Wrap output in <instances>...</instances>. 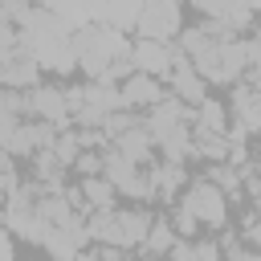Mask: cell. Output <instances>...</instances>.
<instances>
[{
	"label": "cell",
	"instance_id": "1",
	"mask_svg": "<svg viewBox=\"0 0 261 261\" xmlns=\"http://www.w3.org/2000/svg\"><path fill=\"white\" fill-rule=\"evenodd\" d=\"M20 49L41 65V69H53V73H73L77 69V53H73V29L53 16L49 8H29L20 16Z\"/></svg>",
	"mask_w": 261,
	"mask_h": 261
},
{
	"label": "cell",
	"instance_id": "2",
	"mask_svg": "<svg viewBox=\"0 0 261 261\" xmlns=\"http://www.w3.org/2000/svg\"><path fill=\"white\" fill-rule=\"evenodd\" d=\"M171 224L179 232V241H196L200 228H224L228 224V196L208 179H188L179 192V204L171 212Z\"/></svg>",
	"mask_w": 261,
	"mask_h": 261
},
{
	"label": "cell",
	"instance_id": "3",
	"mask_svg": "<svg viewBox=\"0 0 261 261\" xmlns=\"http://www.w3.org/2000/svg\"><path fill=\"white\" fill-rule=\"evenodd\" d=\"M151 224H155V216L147 208H98L86 216L90 241H98L106 249H143Z\"/></svg>",
	"mask_w": 261,
	"mask_h": 261
},
{
	"label": "cell",
	"instance_id": "4",
	"mask_svg": "<svg viewBox=\"0 0 261 261\" xmlns=\"http://www.w3.org/2000/svg\"><path fill=\"white\" fill-rule=\"evenodd\" d=\"M73 53H77V69H86V77H102L118 57H130V37L114 24H86L73 33Z\"/></svg>",
	"mask_w": 261,
	"mask_h": 261
},
{
	"label": "cell",
	"instance_id": "5",
	"mask_svg": "<svg viewBox=\"0 0 261 261\" xmlns=\"http://www.w3.org/2000/svg\"><path fill=\"white\" fill-rule=\"evenodd\" d=\"M102 175L118 188V196H130V200H155L147 167H143V163H130V159L118 155L114 147H102Z\"/></svg>",
	"mask_w": 261,
	"mask_h": 261
},
{
	"label": "cell",
	"instance_id": "6",
	"mask_svg": "<svg viewBox=\"0 0 261 261\" xmlns=\"http://www.w3.org/2000/svg\"><path fill=\"white\" fill-rule=\"evenodd\" d=\"M139 41H167L184 33V0H147L135 24Z\"/></svg>",
	"mask_w": 261,
	"mask_h": 261
},
{
	"label": "cell",
	"instance_id": "7",
	"mask_svg": "<svg viewBox=\"0 0 261 261\" xmlns=\"http://www.w3.org/2000/svg\"><path fill=\"white\" fill-rule=\"evenodd\" d=\"M37 200H41V184H20L4 196V212H0V224L12 232V237H24L33 241L37 232Z\"/></svg>",
	"mask_w": 261,
	"mask_h": 261
},
{
	"label": "cell",
	"instance_id": "8",
	"mask_svg": "<svg viewBox=\"0 0 261 261\" xmlns=\"http://www.w3.org/2000/svg\"><path fill=\"white\" fill-rule=\"evenodd\" d=\"M167 90H171V94H175V98H179L184 106H192V110H196V106H200V102L208 98V82H204V77L196 73V65H192V61L184 57V49H179V45H175V53H171V73H167Z\"/></svg>",
	"mask_w": 261,
	"mask_h": 261
},
{
	"label": "cell",
	"instance_id": "9",
	"mask_svg": "<svg viewBox=\"0 0 261 261\" xmlns=\"http://www.w3.org/2000/svg\"><path fill=\"white\" fill-rule=\"evenodd\" d=\"M24 98H29V114H33V118H41V122H49V126H57V130H69V126H73L65 90L41 86V82H37L33 90H24Z\"/></svg>",
	"mask_w": 261,
	"mask_h": 261
},
{
	"label": "cell",
	"instance_id": "10",
	"mask_svg": "<svg viewBox=\"0 0 261 261\" xmlns=\"http://www.w3.org/2000/svg\"><path fill=\"white\" fill-rule=\"evenodd\" d=\"M106 147H114L118 155H126L130 163H143V167H151L155 163V139H151V130H147V122L143 118H130V126H122Z\"/></svg>",
	"mask_w": 261,
	"mask_h": 261
},
{
	"label": "cell",
	"instance_id": "11",
	"mask_svg": "<svg viewBox=\"0 0 261 261\" xmlns=\"http://www.w3.org/2000/svg\"><path fill=\"white\" fill-rule=\"evenodd\" d=\"M171 53H175V45H167V41H135L130 45V65H135V73H151V77L167 82Z\"/></svg>",
	"mask_w": 261,
	"mask_h": 261
},
{
	"label": "cell",
	"instance_id": "12",
	"mask_svg": "<svg viewBox=\"0 0 261 261\" xmlns=\"http://www.w3.org/2000/svg\"><path fill=\"white\" fill-rule=\"evenodd\" d=\"M122 102H126V110H155L171 90L159 82V77H151V73H130L122 86Z\"/></svg>",
	"mask_w": 261,
	"mask_h": 261
},
{
	"label": "cell",
	"instance_id": "13",
	"mask_svg": "<svg viewBox=\"0 0 261 261\" xmlns=\"http://www.w3.org/2000/svg\"><path fill=\"white\" fill-rule=\"evenodd\" d=\"M147 175H151V192H155V200L163 196H175V192H184V184H188V175H184V163H151L147 167Z\"/></svg>",
	"mask_w": 261,
	"mask_h": 261
},
{
	"label": "cell",
	"instance_id": "14",
	"mask_svg": "<svg viewBox=\"0 0 261 261\" xmlns=\"http://www.w3.org/2000/svg\"><path fill=\"white\" fill-rule=\"evenodd\" d=\"M24 118H33V114H29V98H24V90H8V86H0V139H4L12 126H20Z\"/></svg>",
	"mask_w": 261,
	"mask_h": 261
},
{
	"label": "cell",
	"instance_id": "15",
	"mask_svg": "<svg viewBox=\"0 0 261 261\" xmlns=\"http://www.w3.org/2000/svg\"><path fill=\"white\" fill-rule=\"evenodd\" d=\"M179 245V232H175V224L171 220H155L151 224V232H147V241H143V253H147V261H159V257H171V249Z\"/></svg>",
	"mask_w": 261,
	"mask_h": 261
},
{
	"label": "cell",
	"instance_id": "16",
	"mask_svg": "<svg viewBox=\"0 0 261 261\" xmlns=\"http://www.w3.org/2000/svg\"><path fill=\"white\" fill-rule=\"evenodd\" d=\"M77 192H82V200H86V212L114 208V200H118V188H114L106 175H90V179H82V184H77Z\"/></svg>",
	"mask_w": 261,
	"mask_h": 261
},
{
	"label": "cell",
	"instance_id": "17",
	"mask_svg": "<svg viewBox=\"0 0 261 261\" xmlns=\"http://www.w3.org/2000/svg\"><path fill=\"white\" fill-rule=\"evenodd\" d=\"M143 4H147V0H106V24H114V29H122V33L135 29Z\"/></svg>",
	"mask_w": 261,
	"mask_h": 261
},
{
	"label": "cell",
	"instance_id": "18",
	"mask_svg": "<svg viewBox=\"0 0 261 261\" xmlns=\"http://www.w3.org/2000/svg\"><path fill=\"white\" fill-rule=\"evenodd\" d=\"M12 188H20V179H16V155H8L0 147V196H8Z\"/></svg>",
	"mask_w": 261,
	"mask_h": 261
},
{
	"label": "cell",
	"instance_id": "19",
	"mask_svg": "<svg viewBox=\"0 0 261 261\" xmlns=\"http://www.w3.org/2000/svg\"><path fill=\"white\" fill-rule=\"evenodd\" d=\"M73 167L82 171V179H90V175H102V151H82Z\"/></svg>",
	"mask_w": 261,
	"mask_h": 261
},
{
	"label": "cell",
	"instance_id": "20",
	"mask_svg": "<svg viewBox=\"0 0 261 261\" xmlns=\"http://www.w3.org/2000/svg\"><path fill=\"white\" fill-rule=\"evenodd\" d=\"M245 53H249V77L261 73V33H257V29L245 37Z\"/></svg>",
	"mask_w": 261,
	"mask_h": 261
},
{
	"label": "cell",
	"instance_id": "21",
	"mask_svg": "<svg viewBox=\"0 0 261 261\" xmlns=\"http://www.w3.org/2000/svg\"><path fill=\"white\" fill-rule=\"evenodd\" d=\"M224 261H261V249H245V245H228Z\"/></svg>",
	"mask_w": 261,
	"mask_h": 261
},
{
	"label": "cell",
	"instance_id": "22",
	"mask_svg": "<svg viewBox=\"0 0 261 261\" xmlns=\"http://www.w3.org/2000/svg\"><path fill=\"white\" fill-rule=\"evenodd\" d=\"M0 261H16V237L0 224Z\"/></svg>",
	"mask_w": 261,
	"mask_h": 261
},
{
	"label": "cell",
	"instance_id": "23",
	"mask_svg": "<svg viewBox=\"0 0 261 261\" xmlns=\"http://www.w3.org/2000/svg\"><path fill=\"white\" fill-rule=\"evenodd\" d=\"M253 29H257V33H261V16H257V24H253Z\"/></svg>",
	"mask_w": 261,
	"mask_h": 261
}]
</instances>
